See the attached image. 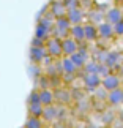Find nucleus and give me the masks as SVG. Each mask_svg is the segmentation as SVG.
Listing matches in <instances>:
<instances>
[{
	"mask_svg": "<svg viewBox=\"0 0 123 128\" xmlns=\"http://www.w3.org/2000/svg\"><path fill=\"white\" fill-rule=\"evenodd\" d=\"M115 119H117V114L112 109H104L101 112V122L104 125H112L115 122Z\"/></svg>",
	"mask_w": 123,
	"mask_h": 128,
	"instance_id": "22",
	"label": "nucleus"
},
{
	"mask_svg": "<svg viewBox=\"0 0 123 128\" xmlns=\"http://www.w3.org/2000/svg\"><path fill=\"white\" fill-rule=\"evenodd\" d=\"M117 71H119V74H120V76H123V63L119 66V70H117Z\"/></svg>",
	"mask_w": 123,
	"mask_h": 128,
	"instance_id": "28",
	"label": "nucleus"
},
{
	"mask_svg": "<svg viewBox=\"0 0 123 128\" xmlns=\"http://www.w3.org/2000/svg\"><path fill=\"white\" fill-rule=\"evenodd\" d=\"M58 65V70H60V74H76L77 73V68L74 66V63L71 62L70 57H60L57 62Z\"/></svg>",
	"mask_w": 123,
	"mask_h": 128,
	"instance_id": "10",
	"label": "nucleus"
},
{
	"mask_svg": "<svg viewBox=\"0 0 123 128\" xmlns=\"http://www.w3.org/2000/svg\"><path fill=\"white\" fill-rule=\"evenodd\" d=\"M79 51V43H77L76 40H73L71 36H68V38H63L62 40V54L65 57H70L73 56L74 52Z\"/></svg>",
	"mask_w": 123,
	"mask_h": 128,
	"instance_id": "12",
	"label": "nucleus"
},
{
	"mask_svg": "<svg viewBox=\"0 0 123 128\" xmlns=\"http://www.w3.org/2000/svg\"><path fill=\"white\" fill-rule=\"evenodd\" d=\"M44 46H46L47 56L51 57V58L58 60L60 57H63V54H62V40H58V38H55V36H51L46 41Z\"/></svg>",
	"mask_w": 123,
	"mask_h": 128,
	"instance_id": "2",
	"label": "nucleus"
},
{
	"mask_svg": "<svg viewBox=\"0 0 123 128\" xmlns=\"http://www.w3.org/2000/svg\"><path fill=\"white\" fill-rule=\"evenodd\" d=\"M70 30H71V24L70 21L65 18H58L54 21V30H52V36L58 38V40H63V38L70 36Z\"/></svg>",
	"mask_w": 123,
	"mask_h": 128,
	"instance_id": "1",
	"label": "nucleus"
},
{
	"mask_svg": "<svg viewBox=\"0 0 123 128\" xmlns=\"http://www.w3.org/2000/svg\"><path fill=\"white\" fill-rule=\"evenodd\" d=\"M41 119L44 120V124H52V122L58 120V106L51 104V106H44Z\"/></svg>",
	"mask_w": 123,
	"mask_h": 128,
	"instance_id": "15",
	"label": "nucleus"
},
{
	"mask_svg": "<svg viewBox=\"0 0 123 128\" xmlns=\"http://www.w3.org/2000/svg\"><path fill=\"white\" fill-rule=\"evenodd\" d=\"M111 73H112V70H111V68L106 65V63H100V66H98V73H96V74L100 76L101 79H103V78H104V76L111 74Z\"/></svg>",
	"mask_w": 123,
	"mask_h": 128,
	"instance_id": "24",
	"label": "nucleus"
},
{
	"mask_svg": "<svg viewBox=\"0 0 123 128\" xmlns=\"http://www.w3.org/2000/svg\"><path fill=\"white\" fill-rule=\"evenodd\" d=\"M117 119H119L120 122H123V111L120 112V114H119V116H117Z\"/></svg>",
	"mask_w": 123,
	"mask_h": 128,
	"instance_id": "29",
	"label": "nucleus"
},
{
	"mask_svg": "<svg viewBox=\"0 0 123 128\" xmlns=\"http://www.w3.org/2000/svg\"><path fill=\"white\" fill-rule=\"evenodd\" d=\"M122 100H123V88H114V90L107 92V98H106V103L109 104L111 108H117V106H122Z\"/></svg>",
	"mask_w": 123,
	"mask_h": 128,
	"instance_id": "14",
	"label": "nucleus"
},
{
	"mask_svg": "<svg viewBox=\"0 0 123 128\" xmlns=\"http://www.w3.org/2000/svg\"><path fill=\"white\" fill-rule=\"evenodd\" d=\"M101 87L106 88L107 92L122 87V78H120V74H119V73H115V71H112L111 74L104 76V78L101 79Z\"/></svg>",
	"mask_w": 123,
	"mask_h": 128,
	"instance_id": "5",
	"label": "nucleus"
},
{
	"mask_svg": "<svg viewBox=\"0 0 123 128\" xmlns=\"http://www.w3.org/2000/svg\"><path fill=\"white\" fill-rule=\"evenodd\" d=\"M66 19L70 21L71 26H79V24L85 22V11L81 8H73V10H68L66 13Z\"/></svg>",
	"mask_w": 123,
	"mask_h": 128,
	"instance_id": "8",
	"label": "nucleus"
},
{
	"mask_svg": "<svg viewBox=\"0 0 123 128\" xmlns=\"http://www.w3.org/2000/svg\"><path fill=\"white\" fill-rule=\"evenodd\" d=\"M44 126V120L41 117H33L28 116L27 120L24 122V128H43Z\"/></svg>",
	"mask_w": 123,
	"mask_h": 128,
	"instance_id": "20",
	"label": "nucleus"
},
{
	"mask_svg": "<svg viewBox=\"0 0 123 128\" xmlns=\"http://www.w3.org/2000/svg\"><path fill=\"white\" fill-rule=\"evenodd\" d=\"M114 33H115V36H123V19L120 22H117V24H114Z\"/></svg>",
	"mask_w": 123,
	"mask_h": 128,
	"instance_id": "27",
	"label": "nucleus"
},
{
	"mask_svg": "<svg viewBox=\"0 0 123 128\" xmlns=\"http://www.w3.org/2000/svg\"><path fill=\"white\" fill-rule=\"evenodd\" d=\"M27 111H28V116L41 117L43 111H44V106L41 104V103H28V104H27Z\"/></svg>",
	"mask_w": 123,
	"mask_h": 128,
	"instance_id": "21",
	"label": "nucleus"
},
{
	"mask_svg": "<svg viewBox=\"0 0 123 128\" xmlns=\"http://www.w3.org/2000/svg\"><path fill=\"white\" fill-rule=\"evenodd\" d=\"M40 103L43 106L55 104V93L52 88H41L40 90Z\"/></svg>",
	"mask_w": 123,
	"mask_h": 128,
	"instance_id": "17",
	"label": "nucleus"
},
{
	"mask_svg": "<svg viewBox=\"0 0 123 128\" xmlns=\"http://www.w3.org/2000/svg\"><path fill=\"white\" fill-rule=\"evenodd\" d=\"M104 63L111 68L112 71L119 70V66L123 63V52L122 51H115V49L107 51V57H106V62Z\"/></svg>",
	"mask_w": 123,
	"mask_h": 128,
	"instance_id": "6",
	"label": "nucleus"
},
{
	"mask_svg": "<svg viewBox=\"0 0 123 128\" xmlns=\"http://www.w3.org/2000/svg\"><path fill=\"white\" fill-rule=\"evenodd\" d=\"M28 56H30V60L33 65H43V62L49 57L46 46H30Z\"/></svg>",
	"mask_w": 123,
	"mask_h": 128,
	"instance_id": "4",
	"label": "nucleus"
},
{
	"mask_svg": "<svg viewBox=\"0 0 123 128\" xmlns=\"http://www.w3.org/2000/svg\"><path fill=\"white\" fill-rule=\"evenodd\" d=\"M81 78H82L84 88H85L87 92H95L96 88L101 86V78L98 76L96 73H84Z\"/></svg>",
	"mask_w": 123,
	"mask_h": 128,
	"instance_id": "3",
	"label": "nucleus"
},
{
	"mask_svg": "<svg viewBox=\"0 0 123 128\" xmlns=\"http://www.w3.org/2000/svg\"><path fill=\"white\" fill-rule=\"evenodd\" d=\"M122 106H123V100H122Z\"/></svg>",
	"mask_w": 123,
	"mask_h": 128,
	"instance_id": "31",
	"label": "nucleus"
},
{
	"mask_svg": "<svg viewBox=\"0 0 123 128\" xmlns=\"http://www.w3.org/2000/svg\"><path fill=\"white\" fill-rule=\"evenodd\" d=\"M120 10H122V13H123V3H122V5H120Z\"/></svg>",
	"mask_w": 123,
	"mask_h": 128,
	"instance_id": "30",
	"label": "nucleus"
},
{
	"mask_svg": "<svg viewBox=\"0 0 123 128\" xmlns=\"http://www.w3.org/2000/svg\"><path fill=\"white\" fill-rule=\"evenodd\" d=\"M68 13V10L63 3V0H52L49 3V14L54 18V19H58V18H65Z\"/></svg>",
	"mask_w": 123,
	"mask_h": 128,
	"instance_id": "7",
	"label": "nucleus"
},
{
	"mask_svg": "<svg viewBox=\"0 0 123 128\" xmlns=\"http://www.w3.org/2000/svg\"><path fill=\"white\" fill-rule=\"evenodd\" d=\"M66 10H73V8H81L82 6V2L81 0H63Z\"/></svg>",
	"mask_w": 123,
	"mask_h": 128,
	"instance_id": "25",
	"label": "nucleus"
},
{
	"mask_svg": "<svg viewBox=\"0 0 123 128\" xmlns=\"http://www.w3.org/2000/svg\"><path fill=\"white\" fill-rule=\"evenodd\" d=\"M84 33H85V43L100 41L98 26H95V24H92V22H84Z\"/></svg>",
	"mask_w": 123,
	"mask_h": 128,
	"instance_id": "13",
	"label": "nucleus"
},
{
	"mask_svg": "<svg viewBox=\"0 0 123 128\" xmlns=\"http://www.w3.org/2000/svg\"><path fill=\"white\" fill-rule=\"evenodd\" d=\"M123 19V13H122V10L119 5H115V6H111V8H107L106 10V13H104V21L106 22H109V24H117V22H120Z\"/></svg>",
	"mask_w": 123,
	"mask_h": 128,
	"instance_id": "11",
	"label": "nucleus"
},
{
	"mask_svg": "<svg viewBox=\"0 0 123 128\" xmlns=\"http://www.w3.org/2000/svg\"><path fill=\"white\" fill-rule=\"evenodd\" d=\"M54 93H55V101H58L62 106H66L73 101V93L63 87H57V90H54Z\"/></svg>",
	"mask_w": 123,
	"mask_h": 128,
	"instance_id": "16",
	"label": "nucleus"
},
{
	"mask_svg": "<svg viewBox=\"0 0 123 128\" xmlns=\"http://www.w3.org/2000/svg\"><path fill=\"white\" fill-rule=\"evenodd\" d=\"M51 36H52V30H51V28H47V27H44V26H41V24H38V22H36V27H35V36H33V38H38V40H41V41L46 43Z\"/></svg>",
	"mask_w": 123,
	"mask_h": 128,
	"instance_id": "18",
	"label": "nucleus"
},
{
	"mask_svg": "<svg viewBox=\"0 0 123 128\" xmlns=\"http://www.w3.org/2000/svg\"><path fill=\"white\" fill-rule=\"evenodd\" d=\"M70 36L73 40H76L77 43H85V33H84V24H79V26H71L70 30Z\"/></svg>",
	"mask_w": 123,
	"mask_h": 128,
	"instance_id": "19",
	"label": "nucleus"
},
{
	"mask_svg": "<svg viewBox=\"0 0 123 128\" xmlns=\"http://www.w3.org/2000/svg\"><path fill=\"white\" fill-rule=\"evenodd\" d=\"M43 128H46V126H43Z\"/></svg>",
	"mask_w": 123,
	"mask_h": 128,
	"instance_id": "32",
	"label": "nucleus"
},
{
	"mask_svg": "<svg viewBox=\"0 0 123 128\" xmlns=\"http://www.w3.org/2000/svg\"><path fill=\"white\" fill-rule=\"evenodd\" d=\"M98 33H100V40L101 41H112L114 36H115L112 24L106 22V21H103L101 24H98Z\"/></svg>",
	"mask_w": 123,
	"mask_h": 128,
	"instance_id": "9",
	"label": "nucleus"
},
{
	"mask_svg": "<svg viewBox=\"0 0 123 128\" xmlns=\"http://www.w3.org/2000/svg\"><path fill=\"white\" fill-rule=\"evenodd\" d=\"M28 103H40V90H32L30 95L27 98V104Z\"/></svg>",
	"mask_w": 123,
	"mask_h": 128,
	"instance_id": "26",
	"label": "nucleus"
},
{
	"mask_svg": "<svg viewBox=\"0 0 123 128\" xmlns=\"http://www.w3.org/2000/svg\"><path fill=\"white\" fill-rule=\"evenodd\" d=\"M98 66H100V62H96L95 58H88L87 63L82 68V71L84 73H98Z\"/></svg>",
	"mask_w": 123,
	"mask_h": 128,
	"instance_id": "23",
	"label": "nucleus"
}]
</instances>
